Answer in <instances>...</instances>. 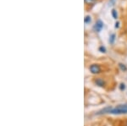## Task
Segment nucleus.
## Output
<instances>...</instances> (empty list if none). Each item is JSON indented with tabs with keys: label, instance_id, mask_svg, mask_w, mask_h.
Wrapping results in <instances>:
<instances>
[{
	"label": "nucleus",
	"instance_id": "obj_7",
	"mask_svg": "<svg viewBox=\"0 0 127 126\" xmlns=\"http://www.w3.org/2000/svg\"><path fill=\"white\" fill-rule=\"evenodd\" d=\"M119 68H120V70L122 71V72H126L127 71V67L126 64H121V63H120L119 64Z\"/></svg>",
	"mask_w": 127,
	"mask_h": 126
},
{
	"label": "nucleus",
	"instance_id": "obj_5",
	"mask_svg": "<svg viewBox=\"0 0 127 126\" xmlns=\"http://www.w3.org/2000/svg\"><path fill=\"white\" fill-rule=\"evenodd\" d=\"M112 106H107L105 107L104 108L101 109V110H99L97 112L96 114L97 115H104V114H110V111H111L112 109Z\"/></svg>",
	"mask_w": 127,
	"mask_h": 126
},
{
	"label": "nucleus",
	"instance_id": "obj_6",
	"mask_svg": "<svg viewBox=\"0 0 127 126\" xmlns=\"http://www.w3.org/2000/svg\"><path fill=\"white\" fill-rule=\"evenodd\" d=\"M115 40H116V35H115V34H114V33L110 34L109 39H108V42H109L111 45H113V44L115 42Z\"/></svg>",
	"mask_w": 127,
	"mask_h": 126
},
{
	"label": "nucleus",
	"instance_id": "obj_12",
	"mask_svg": "<svg viewBox=\"0 0 127 126\" xmlns=\"http://www.w3.org/2000/svg\"><path fill=\"white\" fill-rule=\"evenodd\" d=\"M84 1L87 4H93L96 2V0H84Z\"/></svg>",
	"mask_w": 127,
	"mask_h": 126
},
{
	"label": "nucleus",
	"instance_id": "obj_10",
	"mask_svg": "<svg viewBox=\"0 0 127 126\" xmlns=\"http://www.w3.org/2000/svg\"><path fill=\"white\" fill-rule=\"evenodd\" d=\"M98 51H99L100 52H103V53H105L106 52V48L104 46H100L99 48H98Z\"/></svg>",
	"mask_w": 127,
	"mask_h": 126
},
{
	"label": "nucleus",
	"instance_id": "obj_11",
	"mask_svg": "<svg viewBox=\"0 0 127 126\" xmlns=\"http://www.w3.org/2000/svg\"><path fill=\"white\" fill-rule=\"evenodd\" d=\"M119 88H120V90L121 91H125V90H126V84H125V83H121V84L119 86Z\"/></svg>",
	"mask_w": 127,
	"mask_h": 126
},
{
	"label": "nucleus",
	"instance_id": "obj_2",
	"mask_svg": "<svg viewBox=\"0 0 127 126\" xmlns=\"http://www.w3.org/2000/svg\"><path fill=\"white\" fill-rule=\"evenodd\" d=\"M89 71L93 75H99L102 73V67L98 64H92L89 66Z\"/></svg>",
	"mask_w": 127,
	"mask_h": 126
},
{
	"label": "nucleus",
	"instance_id": "obj_1",
	"mask_svg": "<svg viewBox=\"0 0 127 126\" xmlns=\"http://www.w3.org/2000/svg\"><path fill=\"white\" fill-rule=\"evenodd\" d=\"M110 114L112 115H126L127 114V104H119L113 107Z\"/></svg>",
	"mask_w": 127,
	"mask_h": 126
},
{
	"label": "nucleus",
	"instance_id": "obj_14",
	"mask_svg": "<svg viewBox=\"0 0 127 126\" xmlns=\"http://www.w3.org/2000/svg\"><path fill=\"white\" fill-rule=\"evenodd\" d=\"M115 3V0H109V4L110 5H114Z\"/></svg>",
	"mask_w": 127,
	"mask_h": 126
},
{
	"label": "nucleus",
	"instance_id": "obj_3",
	"mask_svg": "<svg viewBox=\"0 0 127 126\" xmlns=\"http://www.w3.org/2000/svg\"><path fill=\"white\" fill-rule=\"evenodd\" d=\"M93 82H94V84H95V86L101 87V88H105L106 86H107L106 80H104L103 78H102V77H96V78L94 79Z\"/></svg>",
	"mask_w": 127,
	"mask_h": 126
},
{
	"label": "nucleus",
	"instance_id": "obj_15",
	"mask_svg": "<svg viewBox=\"0 0 127 126\" xmlns=\"http://www.w3.org/2000/svg\"><path fill=\"white\" fill-rule=\"evenodd\" d=\"M125 126H127V121H126V125H125Z\"/></svg>",
	"mask_w": 127,
	"mask_h": 126
},
{
	"label": "nucleus",
	"instance_id": "obj_9",
	"mask_svg": "<svg viewBox=\"0 0 127 126\" xmlns=\"http://www.w3.org/2000/svg\"><path fill=\"white\" fill-rule=\"evenodd\" d=\"M111 14H112L113 18H114V20H117V19H118V13H117V10L114 9H112Z\"/></svg>",
	"mask_w": 127,
	"mask_h": 126
},
{
	"label": "nucleus",
	"instance_id": "obj_13",
	"mask_svg": "<svg viewBox=\"0 0 127 126\" xmlns=\"http://www.w3.org/2000/svg\"><path fill=\"white\" fill-rule=\"evenodd\" d=\"M114 27H115L116 29H118V28L120 27V22H119V21L116 22V23H115V25H114Z\"/></svg>",
	"mask_w": 127,
	"mask_h": 126
},
{
	"label": "nucleus",
	"instance_id": "obj_8",
	"mask_svg": "<svg viewBox=\"0 0 127 126\" xmlns=\"http://www.w3.org/2000/svg\"><path fill=\"white\" fill-rule=\"evenodd\" d=\"M84 22H85V24H90L92 22V17L90 15H87L85 18H84Z\"/></svg>",
	"mask_w": 127,
	"mask_h": 126
},
{
	"label": "nucleus",
	"instance_id": "obj_4",
	"mask_svg": "<svg viewBox=\"0 0 127 126\" xmlns=\"http://www.w3.org/2000/svg\"><path fill=\"white\" fill-rule=\"evenodd\" d=\"M103 25H104L103 22L101 20H97V21H96L95 25H93V30L95 32H100L103 30Z\"/></svg>",
	"mask_w": 127,
	"mask_h": 126
}]
</instances>
